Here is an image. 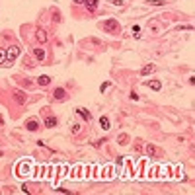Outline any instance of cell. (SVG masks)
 <instances>
[{"label": "cell", "mask_w": 195, "mask_h": 195, "mask_svg": "<svg viewBox=\"0 0 195 195\" xmlns=\"http://www.w3.org/2000/svg\"><path fill=\"white\" fill-rule=\"evenodd\" d=\"M29 172H31V162H29V160H22V162H18V166H16V174H18L20 178L29 176Z\"/></svg>", "instance_id": "obj_1"}, {"label": "cell", "mask_w": 195, "mask_h": 195, "mask_svg": "<svg viewBox=\"0 0 195 195\" xmlns=\"http://www.w3.org/2000/svg\"><path fill=\"white\" fill-rule=\"evenodd\" d=\"M18 55H20V47H16V45H14V47H10V49L6 51V58H4L2 66H10V65L14 63V58L18 57Z\"/></svg>", "instance_id": "obj_2"}, {"label": "cell", "mask_w": 195, "mask_h": 195, "mask_svg": "<svg viewBox=\"0 0 195 195\" xmlns=\"http://www.w3.org/2000/svg\"><path fill=\"white\" fill-rule=\"evenodd\" d=\"M113 176H115V168H113L111 164H107L105 168H102V178H104V180H111Z\"/></svg>", "instance_id": "obj_3"}, {"label": "cell", "mask_w": 195, "mask_h": 195, "mask_svg": "<svg viewBox=\"0 0 195 195\" xmlns=\"http://www.w3.org/2000/svg\"><path fill=\"white\" fill-rule=\"evenodd\" d=\"M104 27H105V31H111V33L119 31V24H117V20H107V22L104 24Z\"/></svg>", "instance_id": "obj_4"}, {"label": "cell", "mask_w": 195, "mask_h": 195, "mask_svg": "<svg viewBox=\"0 0 195 195\" xmlns=\"http://www.w3.org/2000/svg\"><path fill=\"white\" fill-rule=\"evenodd\" d=\"M123 164H125V172H127V178H133L135 176V172H133V162L131 160H123Z\"/></svg>", "instance_id": "obj_5"}, {"label": "cell", "mask_w": 195, "mask_h": 195, "mask_svg": "<svg viewBox=\"0 0 195 195\" xmlns=\"http://www.w3.org/2000/svg\"><path fill=\"white\" fill-rule=\"evenodd\" d=\"M53 96H55V100H66V92H65V88H57V90L53 92Z\"/></svg>", "instance_id": "obj_6"}, {"label": "cell", "mask_w": 195, "mask_h": 195, "mask_svg": "<svg viewBox=\"0 0 195 195\" xmlns=\"http://www.w3.org/2000/svg\"><path fill=\"white\" fill-rule=\"evenodd\" d=\"M154 68H156V66L152 65V63H150V65H144L143 70H141V74H143V76H146V74H152V72H154Z\"/></svg>", "instance_id": "obj_7"}, {"label": "cell", "mask_w": 195, "mask_h": 195, "mask_svg": "<svg viewBox=\"0 0 195 195\" xmlns=\"http://www.w3.org/2000/svg\"><path fill=\"white\" fill-rule=\"evenodd\" d=\"M33 55H35L37 61H43V58H45V51H43L41 47H35V49H33Z\"/></svg>", "instance_id": "obj_8"}, {"label": "cell", "mask_w": 195, "mask_h": 195, "mask_svg": "<svg viewBox=\"0 0 195 195\" xmlns=\"http://www.w3.org/2000/svg\"><path fill=\"white\" fill-rule=\"evenodd\" d=\"M146 86H148V88H152L154 92H158L160 88H162V84H160L158 80H148V82H146Z\"/></svg>", "instance_id": "obj_9"}, {"label": "cell", "mask_w": 195, "mask_h": 195, "mask_svg": "<svg viewBox=\"0 0 195 195\" xmlns=\"http://www.w3.org/2000/svg\"><path fill=\"white\" fill-rule=\"evenodd\" d=\"M55 125H57V117H55V115H49L45 119V127H49V129H51V127H55Z\"/></svg>", "instance_id": "obj_10"}, {"label": "cell", "mask_w": 195, "mask_h": 195, "mask_svg": "<svg viewBox=\"0 0 195 195\" xmlns=\"http://www.w3.org/2000/svg\"><path fill=\"white\" fill-rule=\"evenodd\" d=\"M14 96H16V102H18V104H24V102H26V96H24V92L22 90H16L14 92Z\"/></svg>", "instance_id": "obj_11"}, {"label": "cell", "mask_w": 195, "mask_h": 195, "mask_svg": "<svg viewBox=\"0 0 195 195\" xmlns=\"http://www.w3.org/2000/svg\"><path fill=\"white\" fill-rule=\"evenodd\" d=\"M26 127H27V131H37L39 129V123L35 121V119H31V121H27V123H26Z\"/></svg>", "instance_id": "obj_12"}, {"label": "cell", "mask_w": 195, "mask_h": 195, "mask_svg": "<svg viewBox=\"0 0 195 195\" xmlns=\"http://www.w3.org/2000/svg\"><path fill=\"white\" fill-rule=\"evenodd\" d=\"M78 113H80V115H82V117H84V119H86V121H90V119H92V115H90V111H88V109H84V107H78Z\"/></svg>", "instance_id": "obj_13"}, {"label": "cell", "mask_w": 195, "mask_h": 195, "mask_svg": "<svg viewBox=\"0 0 195 195\" xmlns=\"http://www.w3.org/2000/svg\"><path fill=\"white\" fill-rule=\"evenodd\" d=\"M100 127H102V129H109L111 125H109V119H107V117H100Z\"/></svg>", "instance_id": "obj_14"}, {"label": "cell", "mask_w": 195, "mask_h": 195, "mask_svg": "<svg viewBox=\"0 0 195 195\" xmlns=\"http://www.w3.org/2000/svg\"><path fill=\"white\" fill-rule=\"evenodd\" d=\"M86 6H88L90 12H94V10L98 8V0H86Z\"/></svg>", "instance_id": "obj_15"}, {"label": "cell", "mask_w": 195, "mask_h": 195, "mask_svg": "<svg viewBox=\"0 0 195 195\" xmlns=\"http://www.w3.org/2000/svg\"><path fill=\"white\" fill-rule=\"evenodd\" d=\"M39 86H47L49 84V82H51V76H45V74H43V76H39Z\"/></svg>", "instance_id": "obj_16"}, {"label": "cell", "mask_w": 195, "mask_h": 195, "mask_svg": "<svg viewBox=\"0 0 195 195\" xmlns=\"http://www.w3.org/2000/svg\"><path fill=\"white\" fill-rule=\"evenodd\" d=\"M57 180H61V178H63V176H65V170H66V166H57Z\"/></svg>", "instance_id": "obj_17"}, {"label": "cell", "mask_w": 195, "mask_h": 195, "mask_svg": "<svg viewBox=\"0 0 195 195\" xmlns=\"http://www.w3.org/2000/svg\"><path fill=\"white\" fill-rule=\"evenodd\" d=\"M80 170H82V166H74V168H72V178H76V180H78V178H80Z\"/></svg>", "instance_id": "obj_18"}, {"label": "cell", "mask_w": 195, "mask_h": 195, "mask_svg": "<svg viewBox=\"0 0 195 195\" xmlns=\"http://www.w3.org/2000/svg\"><path fill=\"white\" fill-rule=\"evenodd\" d=\"M146 154H148V156H154V154H156V146H152V144H146Z\"/></svg>", "instance_id": "obj_19"}, {"label": "cell", "mask_w": 195, "mask_h": 195, "mask_svg": "<svg viewBox=\"0 0 195 195\" xmlns=\"http://www.w3.org/2000/svg\"><path fill=\"white\" fill-rule=\"evenodd\" d=\"M131 31H133V37H136V39L141 37V27H139V26H135L133 29H131Z\"/></svg>", "instance_id": "obj_20"}, {"label": "cell", "mask_w": 195, "mask_h": 195, "mask_svg": "<svg viewBox=\"0 0 195 195\" xmlns=\"http://www.w3.org/2000/svg\"><path fill=\"white\" fill-rule=\"evenodd\" d=\"M117 141H119V144H127V143H129V136H127V135H119Z\"/></svg>", "instance_id": "obj_21"}, {"label": "cell", "mask_w": 195, "mask_h": 195, "mask_svg": "<svg viewBox=\"0 0 195 195\" xmlns=\"http://www.w3.org/2000/svg\"><path fill=\"white\" fill-rule=\"evenodd\" d=\"M37 39H39V41H45V39H47V33L43 31V29H39V31H37Z\"/></svg>", "instance_id": "obj_22"}, {"label": "cell", "mask_w": 195, "mask_h": 195, "mask_svg": "<svg viewBox=\"0 0 195 195\" xmlns=\"http://www.w3.org/2000/svg\"><path fill=\"white\" fill-rule=\"evenodd\" d=\"M109 82H104V84H102V86H100V90H102V92H105V90H107V88H109Z\"/></svg>", "instance_id": "obj_23"}, {"label": "cell", "mask_w": 195, "mask_h": 195, "mask_svg": "<svg viewBox=\"0 0 195 195\" xmlns=\"http://www.w3.org/2000/svg\"><path fill=\"white\" fill-rule=\"evenodd\" d=\"M4 58H6V51H0V65L4 63Z\"/></svg>", "instance_id": "obj_24"}, {"label": "cell", "mask_w": 195, "mask_h": 195, "mask_svg": "<svg viewBox=\"0 0 195 195\" xmlns=\"http://www.w3.org/2000/svg\"><path fill=\"white\" fill-rule=\"evenodd\" d=\"M86 0H74V4H84Z\"/></svg>", "instance_id": "obj_25"}, {"label": "cell", "mask_w": 195, "mask_h": 195, "mask_svg": "<svg viewBox=\"0 0 195 195\" xmlns=\"http://www.w3.org/2000/svg\"><path fill=\"white\" fill-rule=\"evenodd\" d=\"M0 156H2V150H0Z\"/></svg>", "instance_id": "obj_26"}]
</instances>
